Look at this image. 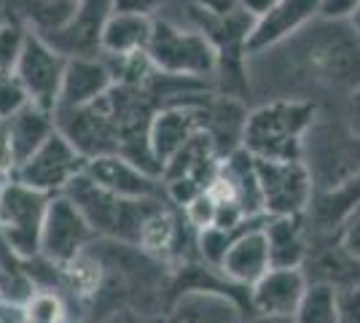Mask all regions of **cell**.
<instances>
[{
	"instance_id": "6da1fadb",
	"label": "cell",
	"mask_w": 360,
	"mask_h": 323,
	"mask_svg": "<svg viewBox=\"0 0 360 323\" xmlns=\"http://www.w3.org/2000/svg\"><path fill=\"white\" fill-rule=\"evenodd\" d=\"M304 73L336 89L360 87V32L352 22L317 16L290 38Z\"/></svg>"
},
{
	"instance_id": "7a4b0ae2",
	"label": "cell",
	"mask_w": 360,
	"mask_h": 323,
	"mask_svg": "<svg viewBox=\"0 0 360 323\" xmlns=\"http://www.w3.org/2000/svg\"><path fill=\"white\" fill-rule=\"evenodd\" d=\"M317 108L309 100H274L248 113L242 129V148L258 159L296 162L304 159V140L317 122Z\"/></svg>"
},
{
	"instance_id": "3957f363",
	"label": "cell",
	"mask_w": 360,
	"mask_h": 323,
	"mask_svg": "<svg viewBox=\"0 0 360 323\" xmlns=\"http://www.w3.org/2000/svg\"><path fill=\"white\" fill-rule=\"evenodd\" d=\"M65 194L78 205V210L86 215L91 229L97 232V237L119 243V246H140L143 229L148 224V218L165 202L159 197H146V200H127L113 191L94 184L86 172L75 175L70 186L65 189Z\"/></svg>"
},
{
	"instance_id": "277c9868",
	"label": "cell",
	"mask_w": 360,
	"mask_h": 323,
	"mask_svg": "<svg viewBox=\"0 0 360 323\" xmlns=\"http://www.w3.org/2000/svg\"><path fill=\"white\" fill-rule=\"evenodd\" d=\"M188 19L194 22L199 32L210 38L218 54V73L224 78V87L229 92L242 89L245 81V57L248 38L255 25V16H250L240 6V0H191Z\"/></svg>"
},
{
	"instance_id": "5b68a950",
	"label": "cell",
	"mask_w": 360,
	"mask_h": 323,
	"mask_svg": "<svg viewBox=\"0 0 360 323\" xmlns=\"http://www.w3.org/2000/svg\"><path fill=\"white\" fill-rule=\"evenodd\" d=\"M146 54L153 62V68L167 76L205 81L207 76L218 73V54L210 38L196 27L183 30L167 19H153V32H150Z\"/></svg>"
},
{
	"instance_id": "8992f818",
	"label": "cell",
	"mask_w": 360,
	"mask_h": 323,
	"mask_svg": "<svg viewBox=\"0 0 360 323\" xmlns=\"http://www.w3.org/2000/svg\"><path fill=\"white\" fill-rule=\"evenodd\" d=\"M49 202L51 194L30 189L14 178L0 186V237L27 262L41 256V232Z\"/></svg>"
},
{
	"instance_id": "52a82bcc",
	"label": "cell",
	"mask_w": 360,
	"mask_h": 323,
	"mask_svg": "<svg viewBox=\"0 0 360 323\" xmlns=\"http://www.w3.org/2000/svg\"><path fill=\"white\" fill-rule=\"evenodd\" d=\"M97 232L91 229L86 215L78 210L65 191L54 194L49 202V210L44 218V232H41V259L51 262L54 267H62L78 253L89 251L94 246Z\"/></svg>"
},
{
	"instance_id": "ba28073f",
	"label": "cell",
	"mask_w": 360,
	"mask_h": 323,
	"mask_svg": "<svg viewBox=\"0 0 360 323\" xmlns=\"http://www.w3.org/2000/svg\"><path fill=\"white\" fill-rule=\"evenodd\" d=\"M258 184L264 197V210L269 215H304L307 205L315 194V181L304 159L296 162H277V159H258Z\"/></svg>"
},
{
	"instance_id": "9c48e42d",
	"label": "cell",
	"mask_w": 360,
	"mask_h": 323,
	"mask_svg": "<svg viewBox=\"0 0 360 323\" xmlns=\"http://www.w3.org/2000/svg\"><path fill=\"white\" fill-rule=\"evenodd\" d=\"M84 167H86V156L57 129L30 159H25L16 167L14 181L54 197L62 194L75 175L84 172Z\"/></svg>"
},
{
	"instance_id": "30bf717a",
	"label": "cell",
	"mask_w": 360,
	"mask_h": 323,
	"mask_svg": "<svg viewBox=\"0 0 360 323\" xmlns=\"http://www.w3.org/2000/svg\"><path fill=\"white\" fill-rule=\"evenodd\" d=\"M65 68H68V57L60 54L46 38L30 32V38L25 44V51H22V57H19L14 70L19 81H22L27 97H30V103L44 106L57 113Z\"/></svg>"
},
{
	"instance_id": "8fae6325",
	"label": "cell",
	"mask_w": 360,
	"mask_h": 323,
	"mask_svg": "<svg viewBox=\"0 0 360 323\" xmlns=\"http://www.w3.org/2000/svg\"><path fill=\"white\" fill-rule=\"evenodd\" d=\"M307 289L309 277L301 267H271L266 275L250 286L248 299L253 312L271 321H285L296 315Z\"/></svg>"
},
{
	"instance_id": "7c38bea8",
	"label": "cell",
	"mask_w": 360,
	"mask_h": 323,
	"mask_svg": "<svg viewBox=\"0 0 360 323\" xmlns=\"http://www.w3.org/2000/svg\"><path fill=\"white\" fill-rule=\"evenodd\" d=\"M110 14H113V0H78L70 22L46 41L68 60L97 57L103 54V30Z\"/></svg>"
},
{
	"instance_id": "4fadbf2b",
	"label": "cell",
	"mask_w": 360,
	"mask_h": 323,
	"mask_svg": "<svg viewBox=\"0 0 360 323\" xmlns=\"http://www.w3.org/2000/svg\"><path fill=\"white\" fill-rule=\"evenodd\" d=\"M84 172L89 175L94 184L103 189L127 197V200H146V197H159L162 178L148 172L146 167L135 165L132 159L124 154H103L86 159Z\"/></svg>"
},
{
	"instance_id": "5bb4252c",
	"label": "cell",
	"mask_w": 360,
	"mask_h": 323,
	"mask_svg": "<svg viewBox=\"0 0 360 323\" xmlns=\"http://www.w3.org/2000/svg\"><path fill=\"white\" fill-rule=\"evenodd\" d=\"M320 16V0H277L264 16H258L248 38V51L280 46Z\"/></svg>"
},
{
	"instance_id": "9a60e30c",
	"label": "cell",
	"mask_w": 360,
	"mask_h": 323,
	"mask_svg": "<svg viewBox=\"0 0 360 323\" xmlns=\"http://www.w3.org/2000/svg\"><path fill=\"white\" fill-rule=\"evenodd\" d=\"M116 84V73L110 68L105 54L97 57H70L62 78V92L57 110L62 108H81L100 100L103 94L110 92Z\"/></svg>"
},
{
	"instance_id": "2e32d148",
	"label": "cell",
	"mask_w": 360,
	"mask_h": 323,
	"mask_svg": "<svg viewBox=\"0 0 360 323\" xmlns=\"http://www.w3.org/2000/svg\"><path fill=\"white\" fill-rule=\"evenodd\" d=\"M218 270L229 277V283L242 286V289L253 286L258 277L266 275L271 270V251L269 237H266V227H253V229L242 232L240 237L231 243L224 264Z\"/></svg>"
},
{
	"instance_id": "e0dca14e",
	"label": "cell",
	"mask_w": 360,
	"mask_h": 323,
	"mask_svg": "<svg viewBox=\"0 0 360 323\" xmlns=\"http://www.w3.org/2000/svg\"><path fill=\"white\" fill-rule=\"evenodd\" d=\"M54 132H57L54 110H49L44 106H35V103H27V106L19 108L16 113H11L8 119H3V135H6L11 151H14L16 167L25 159H30Z\"/></svg>"
},
{
	"instance_id": "ac0fdd59",
	"label": "cell",
	"mask_w": 360,
	"mask_h": 323,
	"mask_svg": "<svg viewBox=\"0 0 360 323\" xmlns=\"http://www.w3.org/2000/svg\"><path fill=\"white\" fill-rule=\"evenodd\" d=\"M78 0H0L3 19L22 25L32 35L51 38L75 14Z\"/></svg>"
},
{
	"instance_id": "d6986e66",
	"label": "cell",
	"mask_w": 360,
	"mask_h": 323,
	"mask_svg": "<svg viewBox=\"0 0 360 323\" xmlns=\"http://www.w3.org/2000/svg\"><path fill=\"white\" fill-rule=\"evenodd\" d=\"M153 32V16L113 11L103 30V54L105 57H129L148 49Z\"/></svg>"
},
{
	"instance_id": "ffe728a7",
	"label": "cell",
	"mask_w": 360,
	"mask_h": 323,
	"mask_svg": "<svg viewBox=\"0 0 360 323\" xmlns=\"http://www.w3.org/2000/svg\"><path fill=\"white\" fill-rule=\"evenodd\" d=\"M271 267H301L307 259V240L301 229V215H269L266 224Z\"/></svg>"
},
{
	"instance_id": "44dd1931",
	"label": "cell",
	"mask_w": 360,
	"mask_h": 323,
	"mask_svg": "<svg viewBox=\"0 0 360 323\" xmlns=\"http://www.w3.org/2000/svg\"><path fill=\"white\" fill-rule=\"evenodd\" d=\"M293 323H339V286L326 280H309Z\"/></svg>"
},
{
	"instance_id": "7402d4cb",
	"label": "cell",
	"mask_w": 360,
	"mask_h": 323,
	"mask_svg": "<svg viewBox=\"0 0 360 323\" xmlns=\"http://www.w3.org/2000/svg\"><path fill=\"white\" fill-rule=\"evenodd\" d=\"M25 318L32 323H65L68 315H65L60 293H54L51 289H38L25 305Z\"/></svg>"
},
{
	"instance_id": "603a6c76",
	"label": "cell",
	"mask_w": 360,
	"mask_h": 323,
	"mask_svg": "<svg viewBox=\"0 0 360 323\" xmlns=\"http://www.w3.org/2000/svg\"><path fill=\"white\" fill-rule=\"evenodd\" d=\"M27 38H30V32L22 25H16L11 19L0 22V70H14L22 51H25Z\"/></svg>"
},
{
	"instance_id": "cb8c5ba5",
	"label": "cell",
	"mask_w": 360,
	"mask_h": 323,
	"mask_svg": "<svg viewBox=\"0 0 360 323\" xmlns=\"http://www.w3.org/2000/svg\"><path fill=\"white\" fill-rule=\"evenodd\" d=\"M27 103H30V97L25 92L16 70H0V119H8Z\"/></svg>"
},
{
	"instance_id": "d4e9b609",
	"label": "cell",
	"mask_w": 360,
	"mask_h": 323,
	"mask_svg": "<svg viewBox=\"0 0 360 323\" xmlns=\"http://www.w3.org/2000/svg\"><path fill=\"white\" fill-rule=\"evenodd\" d=\"M205 302H207V293H205V296H188V299H183L180 308L169 315L167 323H215L210 312H207V315L202 312Z\"/></svg>"
},
{
	"instance_id": "484cf974",
	"label": "cell",
	"mask_w": 360,
	"mask_h": 323,
	"mask_svg": "<svg viewBox=\"0 0 360 323\" xmlns=\"http://www.w3.org/2000/svg\"><path fill=\"white\" fill-rule=\"evenodd\" d=\"M339 323H360V283L339 289Z\"/></svg>"
},
{
	"instance_id": "4316f807",
	"label": "cell",
	"mask_w": 360,
	"mask_h": 323,
	"mask_svg": "<svg viewBox=\"0 0 360 323\" xmlns=\"http://www.w3.org/2000/svg\"><path fill=\"white\" fill-rule=\"evenodd\" d=\"M339 240H342L339 246L345 248L352 259L360 262V208L347 218V224L342 227V232H339Z\"/></svg>"
},
{
	"instance_id": "83f0119b",
	"label": "cell",
	"mask_w": 360,
	"mask_h": 323,
	"mask_svg": "<svg viewBox=\"0 0 360 323\" xmlns=\"http://www.w3.org/2000/svg\"><path fill=\"white\" fill-rule=\"evenodd\" d=\"M358 8H360V0H320V16L323 19L349 22Z\"/></svg>"
},
{
	"instance_id": "f1b7e54d",
	"label": "cell",
	"mask_w": 360,
	"mask_h": 323,
	"mask_svg": "<svg viewBox=\"0 0 360 323\" xmlns=\"http://www.w3.org/2000/svg\"><path fill=\"white\" fill-rule=\"evenodd\" d=\"M165 6V0H113V11H127V14L153 16Z\"/></svg>"
},
{
	"instance_id": "f546056e",
	"label": "cell",
	"mask_w": 360,
	"mask_h": 323,
	"mask_svg": "<svg viewBox=\"0 0 360 323\" xmlns=\"http://www.w3.org/2000/svg\"><path fill=\"white\" fill-rule=\"evenodd\" d=\"M274 3H277V0H240L242 8H245V11H248L250 16H255V19L266 14V11H269Z\"/></svg>"
},
{
	"instance_id": "4dcf8cb0",
	"label": "cell",
	"mask_w": 360,
	"mask_h": 323,
	"mask_svg": "<svg viewBox=\"0 0 360 323\" xmlns=\"http://www.w3.org/2000/svg\"><path fill=\"white\" fill-rule=\"evenodd\" d=\"M349 127H352V132L360 138V87L349 94Z\"/></svg>"
},
{
	"instance_id": "1f68e13d",
	"label": "cell",
	"mask_w": 360,
	"mask_h": 323,
	"mask_svg": "<svg viewBox=\"0 0 360 323\" xmlns=\"http://www.w3.org/2000/svg\"><path fill=\"white\" fill-rule=\"evenodd\" d=\"M349 22H352V25H355V30L360 32V8H358V11H355V16H352Z\"/></svg>"
},
{
	"instance_id": "d6a6232c",
	"label": "cell",
	"mask_w": 360,
	"mask_h": 323,
	"mask_svg": "<svg viewBox=\"0 0 360 323\" xmlns=\"http://www.w3.org/2000/svg\"><path fill=\"white\" fill-rule=\"evenodd\" d=\"M0 135H3V119H0Z\"/></svg>"
},
{
	"instance_id": "836d02e7",
	"label": "cell",
	"mask_w": 360,
	"mask_h": 323,
	"mask_svg": "<svg viewBox=\"0 0 360 323\" xmlns=\"http://www.w3.org/2000/svg\"><path fill=\"white\" fill-rule=\"evenodd\" d=\"M0 22H3V8H0Z\"/></svg>"
}]
</instances>
